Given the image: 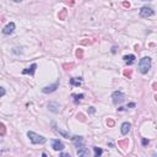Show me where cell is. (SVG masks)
Wrapping results in <instances>:
<instances>
[{"label": "cell", "instance_id": "26", "mask_svg": "<svg viewBox=\"0 0 157 157\" xmlns=\"http://www.w3.org/2000/svg\"><path fill=\"white\" fill-rule=\"evenodd\" d=\"M5 93H6V91H5V89H4V87H0V97H3V96H5Z\"/></svg>", "mask_w": 157, "mask_h": 157}, {"label": "cell", "instance_id": "2", "mask_svg": "<svg viewBox=\"0 0 157 157\" xmlns=\"http://www.w3.org/2000/svg\"><path fill=\"white\" fill-rule=\"evenodd\" d=\"M27 136L30 137L31 142L34 144V145H36V144H44L46 142V137L42 136V135H38V134H36L33 131H28Z\"/></svg>", "mask_w": 157, "mask_h": 157}, {"label": "cell", "instance_id": "10", "mask_svg": "<svg viewBox=\"0 0 157 157\" xmlns=\"http://www.w3.org/2000/svg\"><path fill=\"white\" fill-rule=\"evenodd\" d=\"M15 30V23L14 22H10L9 25H6L5 27L3 28V33L4 34H11L12 32H14Z\"/></svg>", "mask_w": 157, "mask_h": 157}, {"label": "cell", "instance_id": "8", "mask_svg": "<svg viewBox=\"0 0 157 157\" xmlns=\"http://www.w3.org/2000/svg\"><path fill=\"white\" fill-rule=\"evenodd\" d=\"M71 140H73V144L75 145V147H77V149L83 146V137L82 136H73Z\"/></svg>", "mask_w": 157, "mask_h": 157}, {"label": "cell", "instance_id": "29", "mask_svg": "<svg viewBox=\"0 0 157 157\" xmlns=\"http://www.w3.org/2000/svg\"><path fill=\"white\" fill-rule=\"evenodd\" d=\"M77 119H80V120H82V122L85 120V119H83V116H82V114H77Z\"/></svg>", "mask_w": 157, "mask_h": 157}, {"label": "cell", "instance_id": "14", "mask_svg": "<svg viewBox=\"0 0 157 157\" xmlns=\"http://www.w3.org/2000/svg\"><path fill=\"white\" fill-rule=\"evenodd\" d=\"M130 128H131V124L130 123H128V122H125V123H123L122 124V134L123 135H126L130 131Z\"/></svg>", "mask_w": 157, "mask_h": 157}, {"label": "cell", "instance_id": "33", "mask_svg": "<svg viewBox=\"0 0 157 157\" xmlns=\"http://www.w3.org/2000/svg\"><path fill=\"white\" fill-rule=\"evenodd\" d=\"M90 43V41H82L81 42V44H89Z\"/></svg>", "mask_w": 157, "mask_h": 157}, {"label": "cell", "instance_id": "27", "mask_svg": "<svg viewBox=\"0 0 157 157\" xmlns=\"http://www.w3.org/2000/svg\"><path fill=\"white\" fill-rule=\"evenodd\" d=\"M135 106H136V104H135V103H129V104H128V106H126V107H125V108H134V107H135Z\"/></svg>", "mask_w": 157, "mask_h": 157}, {"label": "cell", "instance_id": "23", "mask_svg": "<svg viewBox=\"0 0 157 157\" xmlns=\"http://www.w3.org/2000/svg\"><path fill=\"white\" fill-rule=\"evenodd\" d=\"M124 75L128 76V79L131 77V69H129V70H124Z\"/></svg>", "mask_w": 157, "mask_h": 157}, {"label": "cell", "instance_id": "35", "mask_svg": "<svg viewBox=\"0 0 157 157\" xmlns=\"http://www.w3.org/2000/svg\"><path fill=\"white\" fill-rule=\"evenodd\" d=\"M142 1H151V0H142Z\"/></svg>", "mask_w": 157, "mask_h": 157}, {"label": "cell", "instance_id": "4", "mask_svg": "<svg viewBox=\"0 0 157 157\" xmlns=\"http://www.w3.org/2000/svg\"><path fill=\"white\" fill-rule=\"evenodd\" d=\"M155 15V11L151 9V7H147V6H144L141 7L140 10V17H151Z\"/></svg>", "mask_w": 157, "mask_h": 157}, {"label": "cell", "instance_id": "28", "mask_svg": "<svg viewBox=\"0 0 157 157\" xmlns=\"http://www.w3.org/2000/svg\"><path fill=\"white\" fill-rule=\"evenodd\" d=\"M89 112H90V113H91V114H93V113H95V112H96V109H95V108H93V107H90Z\"/></svg>", "mask_w": 157, "mask_h": 157}, {"label": "cell", "instance_id": "25", "mask_svg": "<svg viewBox=\"0 0 157 157\" xmlns=\"http://www.w3.org/2000/svg\"><path fill=\"white\" fill-rule=\"evenodd\" d=\"M107 124H108V126H114V120H113V119H108V120H107Z\"/></svg>", "mask_w": 157, "mask_h": 157}, {"label": "cell", "instance_id": "24", "mask_svg": "<svg viewBox=\"0 0 157 157\" xmlns=\"http://www.w3.org/2000/svg\"><path fill=\"white\" fill-rule=\"evenodd\" d=\"M141 142H142V146H147V145H149V142H150V141H149L147 139H145V137H144L142 140H141Z\"/></svg>", "mask_w": 157, "mask_h": 157}, {"label": "cell", "instance_id": "13", "mask_svg": "<svg viewBox=\"0 0 157 157\" xmlns=\"http://www.w3.org/2000/svg\"><path fill=\"white\" fill-rule=\"evenodd\" d=\"M53 128H54L55 131H56L58 134H60L63 137H66V139H69V137H70L69 133H66V131H64V130H62V129H59V128L56 126V124H55V123H53Z\"/></svg>", "mask_w": 157, "mask_h": 157}, {"label": "cell", "instance_id": "12", "mask_svg": "<svg viewBox=\"0 0 157 157\" xmlns=\"http://www.w3.org/2000/svg\"><path fill=\"white\" fill-rule=\"evenodd\" d=\"M124 62H125V64H126V65H131V64H133V63L135 62V59H136V58H135V55L134 54H129V55H124Z\"/></svg>", "mask_w": 157, "mask_h": 157}, {"label": "cell", "instance_id": "18", "mask_svg": "<svg viewBox=\"0 0 157 157\" xmlns=\"http://www.w3.org/2000/svg\"><path fill=\"white\" fill-rule=\"evenodd\" d=\"M118 145L122 147V149H125V147H128V140L125 139V140H120V141H118Z\"/></svg>", "mask_w": 157, "mask_h": 157}, {"label": "cell", "instance_id": "9", "mask_svg": "<svg viewBox=\"0 0 157 157\" xmlns=\"http://www.w3.org/2000/svg\"><path fill=\"white\" fill-rule=\"evenodd\" d=\"M36 69H37V64H32L30 68L25 69V70H22V74H23V75H31V76H33L34 73H36Z\"/></svg>", "mask_w": 157, "mask_h": 157}, {"label": "cell", "instance_id": "17", "mask_svg": "<svg viewBox=\"0 0 157 157\" xmlns=\"http://www.w3.org/2000/svg\"><path fill=\"white\" fill-rule=\"evenodd\" d=\"M66 15H68V11L65 9H63L62 11L59 12V20H65L66 19Z\"/></svg>", "mask_w": 157, "mask_h": 157}, {"label": "cell", "instance_id": "1", "mask_svg": "<svg viewBox=\"0 0 157 157\" xmlns=\"http://www.w3.org/2000/svg\"><path fill=\"white\" fill-rule=\"evenodd\" d=\"M151 69V58L150 56H144L139 63V71L141 74H147V71Z\"/></svg>", "mask_w": 157, "mask_h": 157}, {"label": "cell", "instance_id": "19", "mask_svg": "<svg viewBox=\"0 0 157 157\" xmlns=\"http://www.w3.org/2000/svg\"><path fill=\"white\" fill-rule=\"evenodd\" d=\"M6 134V128L3 123H0V136H4Z\"/></svg>", "mask_w": 157, "mask_h": 157}, {"label": "cell", "instance_id": "22", "mask_svg": "<svg viewBox=\"0 0 157 157\" xmlns=\"http://www.w3.org/2000/svg\"><path fill=\"white\" fill-rule=\"evenodd\" d=\"M63 68L65 70H71V68H74V63H70V64H64Z\"/></svg>", "mask_w": 157, "mask_h": 157}, {"label": "cell", "instance_id": "16", "mask_svg": "<svg viewBox=\"0 0 157 157\" xmlns=\"http://www.w3.org/2000/svg\"><path fill=\"white\" fill-rule=\"evenodd\" d=\"M71 97L74 98V102H75V103H79L82 99V98L85 97V95H83V93H80V95H71Z\"/></svg>", "mask_w": 157, "mask_h": 157}, {"label": "cell", "instance_id": "7", "mask_svg": "<svg viewBox=\"0 0 157 157\" xmlns=\"http://www.w3.org/2000/svg\"><path fill=\"white\" fill-rule=\"evenodd\" d=\"M48 109L50 110V112H53V113H59L60 106H59L58 102H49L48 103Z\"/></svg>", "mask_w": 157, "mask_h": 157}, {"label": "cell", "instance_id": "21", "mask_svg": "<svg viewBox=\"0 0 157 157\" xmlns=\"http://www.w3.org/2000/svg\"><path fill=\"white\" fill-rule=\"evenodd\" d=\"M76 56H77L79 59H82V56H83V50H82L81 48H79V49L76 50Z\"/></svg>", "mask_w": 157, "mask_h": 157}, {"label": "cell", "instance_id": "30", "mask_svg": "<svg viewBox=\"0 0 157 157\" xmlns=\"http://www.w3.org/2000/svg\"><path fill=\"white\" fill-rule=\"evenodd\" d=\"M123 6L124 7H129L130 4H129V3H126V1H124V3H123Z\"/></svg>", "mask_w": 157, "mask_h": 157}, {"label": "cell", "instance_id": "11", "mask_svg": "<svg viewBox=\"0 0 157 157\" xmlns=\"http://www.w3.org/2000/svg\"><path fill=\"white\" fill-rule=\"evenodd\" d=\"M77 156L80 157H89L90 156V151L89 149H86V147H79V150H77Z\"/></svg>", "mask_w": 157, "mask_h": 157}, {"label": "cell", "instance_id": "6", "mask_svg": "<svg viewBox=\"0 0 157 157\" xmlns=\"http://www.w3.org/2000/svg\"><path fill=\"white\" fill-rule=\"evenodd\" d=\"M58 87H59V80H58V81H55L54 83H53V85H50V86H46V87L42 90V91H43L44 93H52V92H54Z\"/></svg>", "mask_w": 157, "mask_h": 157}, {"label": "cell", "instance_id": "31", "mask_svg": "<svg viewBox=\"0 0 157 157\" xmlns=\"http://www.w3.org/2000/svg\"><path fill=\"white\" fill-rule=\"evenodd\" d=\"M60 156H63V157H70V155H69V153H64V152H62V153H60Z\"/></svg>", "mask_w": 157, "mask_h": 157}, {"label": "cell", "instance_id": "5", "mask_svg": "<svg viewBox=\"0 0 157 157\" xmlns=\"http://www.w3.org/2000/svg\"><path fill=\"white\" fill-rule=\"evenodd\" d=\"M50 144H52L53 150H55V151H62V150H64V147H65V145H64L59 139H53V140L50 141Z\"/></svg>", "mask_w": 157, "mask_h": 157}, {"label": "cell", "instance_id": "3", "mask_svg": "<svg viewBox=\"0 0 157 157\" xmlns=\"http://www.w3.org/2000/svg\"><path fill=\"white\" fill-rule=\"evenodd\" d=\"M112 99H113L114 104H119V103H122L125 99V95H124L122 91H114L112 93Z\"/></svg>", "mask_w": 157, "mask_h": 157}, {"label": "cell", "instance_id": "20", "mask_svg": "<svg viewBox=\"0 0 157 157\" xmlns=\"http://www.w3.org/2000/svg\"><path fill=\"white\" fill-rule=\"evenodd\" d=\"M93 150H95V156L96 157H99L103 153V150L102 149H99V147H93Z\"/></svg>", "mask_w": 157, "mask_h": 157}, {"label": "cell", "instance_id": "15", "mask_svg": "<svg viewBox=\"0 0 157 157\" xmlns=\"http://www.w3.org/2000/svg\"><path fill=\"white\" fill-rule=\"evenodd\" d=\"M82 83V79L81 77H73V79H70V85L71 86H75V87H79V86H81Z\"/></svg>", "mask_w": 157, "mask_h": 157}, {"label": "cell", "instance_id": "32", "mask_svg": "<svg viewBox=\"0 0 157 157\" xmlns=\"http://www.w3.org/2000/svg\"><path fill=\"white\" fill-rule=\"evenodd\" d=\"M112 53L114 54V53H117V47L114 46V47H112Z\"/></svg>", "mask_w": 157, "mask_h": 157}, {"label": "cell", "instance_id": "34", "mask_svg": "<svg viewBox=\"0 0 157 157\" xmlns=\"http://www.w3.org/2000/svg\"><path fill=\"white\" fill-rule=\"evenodd\" d=\"M14 1H16V3H19V1H22V0H14Z\"/></svg>", "mask_w": 157, "mask_h": 157}]
</instances>
